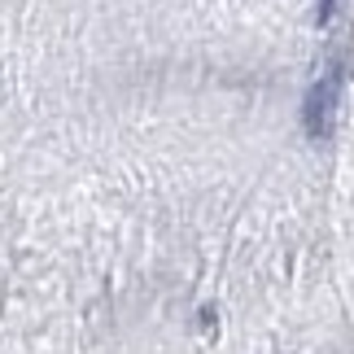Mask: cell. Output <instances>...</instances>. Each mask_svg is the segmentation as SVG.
I'll return each mask as SVG.
<instances>
[{
	"label": "cell",
	"mask_w": 354,
	"mask_h": 354,
	"mask_svg": "<svg viewBox=\"0 0 354 354\" xmlns=\"http://www.w3.org/2000/svg\"><path fill=\"white\" fill-rule=\"evenodd\" d=\"M333 9H337V0H319V22H328Z\"/></svg>",
	"instance_id": "cell-2"
},
{
	"label": "cell",
	"mask_w": 354,
	"mask_h": 354,
	"mask_svg": "<svg viewBox=\"0 0 354 354\" xmlns=\"http://www.w3.org/2000/svg\"><path fill=\"white\" fill-rule=\"evenodd\" d=\"M337 88H342V71H333L328 79H319V84L306 92V105H302V122H306V131L315 136V140H324V136H328V127H333Z\"/></svg>",
	"instance_id": "cell-1"
}]
</instances>
